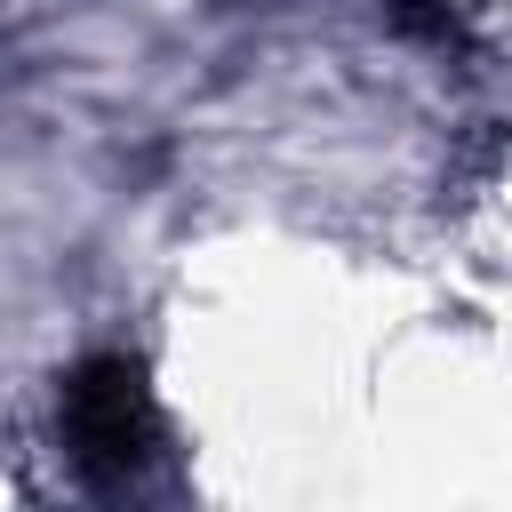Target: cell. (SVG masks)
<instances>
[{
  "label": "cell",
  "instance_id": "6da1fadb",
  "mask_svg": "<svg viewBox=\"0 0 512 512\" xmlns=\"http://www.w3.org/2000/svg\"><path fill=\"white\" fill-rule=\"evenodd\" d=\"M64 448L88 480H128L152 448V400L136 360H88L64 384Z\"/></svg>",
  "mask_w": 512,
  "mask_h": 512
}]
</instances>
